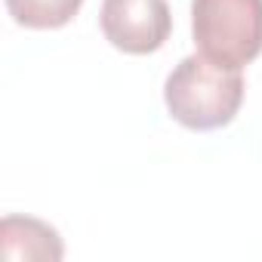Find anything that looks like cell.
<instances>
[{
    "mask_svg": "<svg viewBox=\"0 0 262 262\" xmlns=\"http://www.w3.org/2000/svg\"><path fill=\"white\" fill-rule=\"evenodd\" d=\"M170 114L188 129H219L234 120L244 102L241 68H222L210 59L185 56L164 83Z\"/></svg>",
    "mask_w": 262,
    "mask_h": 262,
    "instance_id": "obj_1",
    "label": "cell"
},
{
    "mask_svg": "<svg viewBox=\"0 0 262 262\" xmlns=\"http://www.w3.org/2000/svg\"><path fill=\"white\" fill-rule=\"evenodd\" d=\"M191 34L204 59L244 68L262 53V0H191Z\"/></svg>",
    "mask_w": 262,
    "mask_h": 262,
    "instance_id": "obj_2",
    "label": "cell"
},
{
    "mask_svg": "<svg viewBox=\"0 0 262 262\" xmlns=\"http://www.w3.org/2000/svg\"><path fill=\"white\" fill-rule=\"evenodd\" d=\"M99 22L111 47L129 56L161 50L173 31L167 0H102Z\"/></svg>",
    "mask_w": 262,
    "mask_h": 262,
    "instance_id": "obj_3",
    "label": "cell"
},
{
    "mask_svg": "<svg viewBox=\"0 0 262 262\" xmlns=\"http://www.w3.org/2000/svg\"><path fill=\"white\" fill-rule=\"evenodd\" d=\"M65 247L56 234L40 219L28 216H7L0 222V256L7 262L19 259H62Z\"/></svg>",
    "mask_w": 262,
    "mask_h": 262,
    "instance_id": "obj_4",
    "label": "cell"
},
{
    "mask_svg": "<svg viewBox=\"0 0 262 262\" xmlns=\"http://www.w3.org/2000/svg\"><path fill=\"white\" fill-rule=\"evenodd\" d=\"M80 7L83 0H7L13 22L22 28H37V31L68 25Z\"/></svg>",
    "mask_w": 262,
    "mask_h": 262,
    "instance_id": "obj_5",
    "label": "cell"
}]
</instances>
